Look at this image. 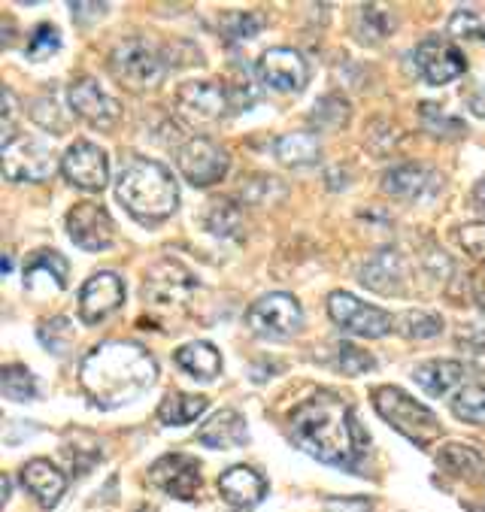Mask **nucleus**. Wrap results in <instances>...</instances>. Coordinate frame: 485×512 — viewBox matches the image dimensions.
<instances>
[{
    "label": "nucleus",
    "mask_w": 485,
    "mask_h": 512,
    "mask_svg": "<svg viewBox=\"0 0 485 512\" xmlns=\"http://www.w3.org/2000/svg\"><path fill=\"white\" fill-rule=\"evenodd\" d=\"M288 437L310 458L346 470H355L367 449V431L358 425L352 406L331 391H316L291 409Z\"/></svg>",
    "instance_id": "obj_1"
},
{
    "label": "nucleus",
    "mask_w": 485,
    "mask_h": 512,
    "mask_svg": "<svg viewBox=\"0 0 485 512\" xmlns=\"http://www.w3.org/2000/svg\"><path fill=\"white\" fill-rule=\"evenodd\" d=\"M158 379L155 358L137 343H104L85 355L79 382L94 406L116 409L137 400Z\"/></svg>",
    "instance_id": "obj_2"
},
{
    "label": "nucleus",
    "mask_w": 485,
    "mask_h": 512,
    "mask_svg": "<svg viewBox=\"0 0 485 512\" xmlns=\"http://www.w3.org/2000/svg\"><path fill=\"white\" fill-rule=\"evenodd\" d=\"M116 197L137 222L161 225L179 207V185L164 164L152 158H134L116 179Z\"/></svg>",
    "instance_id": "obj_3"
},
{
    "label": "nucleus",
    "mask_w": 485,
    "mask_h": 512,
    "mask_svg": "<svg viewBox=\"0 0 485 512\" xmlns=\"http://www.w3.org/2000/svg\"><path fill=\"white\" fill-rule=\"evenodd\" d=\"M373 406H376V413L388 425H392L398 434H404L407 440H413L416 446H428V443H434L443 434L440 419L431 413V409L425 403L413 400L398 385H379V388H373Z\"/></svg>",
    "instance_id": "obj_4"
},
{
    "label": "nucleus",
    "mask_w": 485,
    "mask_h": 512,
    "mask_svg": "<svg viewBox=\"0 0 485 512\" xmlns=\"http://www.w3.org/2000/svg\"><path fill=\"white\" fill-rule=\"evenodd\" d=\"M110 70L113 76L131 88V91H146L155 88L164 76V61L158 55V49L143 40V37H128L122 40L113 55H110Z\"/></svg>",
    "instance_id": "obj_5"
},
{
    "label": "nucleus",
    "mask_w": 485,
    "mask_h": 512,
    "mask_svg": "<svg viewBox=\"0 0 485 512\" xmlns=\"http://www.w3.org/2000/svg\"><path fill=\"white\" fill-rule=\"evenodd\" d=\"M0 161H4L7 179L13 182H46L58 167L55 152L40 137L28 134H16L0 143Z\"/></svg>",
    "instance_id": "obj_6"
},
{
    "label": "nucleus",
    "mask_w": 485,
    "mask_h": 512,
    "mask_svg": "<svg viewBox=\"0 0 485 512\" xmlns=\"http://www.w3.org/2000/svg\"><path fill=\"white\" fill-rule=\"evenodd\" d=\"M246 325L258 334V337H270V340H285L291 334H298L304 325V310L301 303L285 294V291H273L258 297L249 310H246Z\"/></svg>",
    "instance_id": "obj_7"
},
{
    "label": "nucleus",
    "mask_w": 485,
    "mask_h": 512,
    "mask_svg": "<svg viewBox=\"0 0 485 512\" xmlns=\"http://www.w3.org/2000/svg\"><path fill=\"white\" fill-rule=\"evenodd\" d=\"M328 313L340 331L355 334V337L379 340V337L395 331V316H388L385 310H379V306H373V303L358 300L349 291H334L328 297Z\"/></svg>",
    "instance_id": "obj_8"
},
{
    "label": "nucleus",
    "mask_w": 485,
    "mask_h": 512,
    "mask_svg": "<svg viewBox=\"0 0 485 512\" xmlns=\"http://www.w3.org/2000/svg\"><path fill=\"white\" fill-rule=\"evenodd\" d=\"M231 110V94L222 82L213 79H198V82H185L176 91V113L182 122L191 128H207L225 119Z\"/></svg>",
    "instance_id": "obj_9"
},
{
    "label": "nucleus",
    "mask_w": 485,
    "mask_h": 512,
    "mask_svg": "<svg viewBox=\"0 0 485 512\" xmlns=\"http://www.w3.org/2000/svg\"><path fill=\"white\" fill-rule=\"evenodd\" d=\"M228 152L207 140V137H191L188 143H182L176 149V167L179 173L198 188H207L213 182H219L228 173Z\"/></svg>",
    "instance_id": "obj_10"
},
{
    "label": "nucleus",
    "mask_w": 485,
    "mask_h": 512,
    "mask_svg": "<svg viewBox=\"0 0 485 512\" xmlns=\"http://www.w3.org/2000/svg\"><path fill=\"white\" fill-rule=\"evenodd\" d=\"M67 104L82 122H88L94 128H113L122 119L119 100L113 94H107L104 85L97 79H91V76H79L76 82H70Z\"/></svg>",
    "instance_id": "obj_11"
},
{
    "label": "nucleus",
    "mask_w": 485,
    "mask_h": 512,
    "mask_svg": "<svg viewBox=\"0 0 485 512\" xmlns=\"http://www.w3.org/2000/svg\"><path fill=\"white\" fill-rule=\"evenodd\" d=\"M67 237L85 252H104L116 240V225L101 203L82 200L67 213Z\"/></svg>",
    "instance_id": "obj_12"
},
{
    "label": "nucleus",
    "mask_w": 485,
    "mask_h": 512,
    "mask_svg": "<svg viewBox=\"0 0 485 512\" xmlns=\"http://www.w3.org/2000/svg\"><path fill=\"white\" fill-rule=\"evenodd\" d=\"M258 79L279 94H298L307 88L310 67L301 52L288 46H273L258 58Z\"/></svg>",
    "instance_id": "obj_13"
},
{
    "label": "nucleus",
    "mask_w": 485,
    "mask_h": 512,
    "mask_svg": "<svg viewBox=\"0 0 485 512\" xmlns=\"http://www.w3.org/2000/svg\"><path fill=\"white\" fill-rule=\"evenodd\" d=\"M61 170L70 185L82 191H104L110 182V161L101 146H94L91 140H76L61 158Z\"/></svg>",
    "instance_id": "obj_14"
},
{
    "label": "nucleus",
    "mask_w": 485,
    "mask_h": 512,
    "mask_svg": "<svg viewBox=\"0 0 485 512\" xmlns=\"http://www.w3.org/2000/svg\"><path fill=\"white\" fill-rule=\"evenodd\" d=\"M194 288H198V279L176 261H158L143 279V297L158 310H176L191 297Z\"/></svg>",
    "instance_id": "obj_15"
},
{
    "label": "nucleus",
    "mask_w": 485,
    "mask_h": 512,
    "mask_svg": "<svg viewBox=\"0 0 485 512\" xmlns=\"http://www.w3.org/2000/svg\"><path fill=\"white\" fill-rule=\"evenodd\" d=\"M125 300V279L113 270H101L85 279L79 291V316L85 325H97L113 316Z\"/></svg>",
    "instance_id": "obj_16"
},
{
    "label": "nucleus",
    "mask_w": 485,
    "mask_h": 512,
    "mask_svg": "<svg viewBox=\"0 0 485 512\" xmlns=\"http://www.w3.org/2000/svg\"><path fill=\"white\" fill-rule=\"evenodd\" d=\"M416 70L431 85H449V82H455L458 76L467 73V58L452 40L428 37L416 49Z\"/></svg>",
    "instance_id": "obj_17"
},
{
    "label": "nucleus",
    "mask_w": 485,
    "mask_h": 512,
    "mask_svg": "<svg viewBox=\"0 0 485 512\" xmlns=\"http://www.w3.org/2000/svg\"><path fill=\"white\" fill-rule=\"evenodd\" d=\"M149 482L176 500H194L201 491V464L188 455H164L149 467Z\"/></svg>",
    "instance_id": "obj_18"
},
{
    "label": "nucleus",
    "mask_w": 485,
    "mask_h": 512,
    "mask_svg": "<svg viewBox=\"0 0 485 512\" xmlns=\"http://www.w3.org/2000/svg\"><path fill=\"white\" fill-rule=\"evenodd\" d=\"M67 273H70L67 258L58 255L55 249H43L28 258L22 270V282H25V291L31 294H58L67 285Z\"/></svg>",
    "instance_id": "obj_19"
},
{
    "label": "nucleus",
    "mask_w": 485,
    "mask_h": 512,
    "mask_svg": "<svg viewBox=\"0 0 485 512\" xmlns=\"http://www.w3.org/2000/svg\"><path fill=\"white\" fill-rule=\"evenodd\" d=\"M219 494L231 506L249 509V506H258L267 497V479L258 470H252L246 464H237V467H228L219 476Z\"/></svg>",
    "instance_id": "obj_20"
},
{
    "label": "nucleus",
    "mask_w": 485,
    "mask_h": 512,
    "mask_svg": "<svg viewBox=\"0 0 485 512\" xmlns=\"http://www.w3.org/2000/svg\"><path fill=\"white\" fill-rule=\"evenodd\" d=\"M22 482H25V488L37 497V503H40L43 509H55L58 500H61L64 491H67L64 473H61L52 461H46V458L28 461V464L22 467Z\"/></svg>",
    "instance_id": "obj_21"
},
{
    "label": "nucleus",
    "mask_w": 485,
    "mask_h": 512,
    "mask_svg": "<svg viewBox=\"0 0 485 512\" xmlns=\"http://www.w3.org/2000/svg\"><path fill=\"white\" fill-rule=\"evenodd\" d=\"M404 279V258L395 249H382L361 267V285L379 294H401Z\"/></svg>",
    "instance_id": "obj_22"
},
{
    "label": "nucleus",
    "mask_w": 485,
    "mask_h": 512,
    "mask_svg": "<svg viewBox=\"0 0 485 512\" xmlns=\"http://www.w3.org/2000/svg\"><path fill=\"white\" fill-rule=\"evenodd\" d=\"M246 440H249V428L237 409H219L198 431V443L207 449H237Z\"/></svg>",
    "instance_id": "obj_23"
},
{
    "label": "nucleus",
    "mask_w": 485,
    "mask_h": 512,
    "mask_svg": "<svg viewBox=\"0 0 485 512\" xmlns=\"http://www.w3.org/2000/svg\"><path fill=\"white\" fill-rule=\"evenodd\" d=\"M416 385L431 394V397H443L452 388L464 385L470 379V370L461 361H425L413 370Z\"/></svg>",
    "instance_id": "obj_24"
},
{
    "label": "nucleus",
    "mask_w": 485,
    "mask_h": 512,
    "mask_svg": "<svg viewBox=\"0 0 485 512\" xmlns=\"http://www.w3.org/2000/svg\"><path fill=\"white\" fill-rule=\"evenodd\" d=\"M434 185V173L419 164H401L382 176V191L398 200H419Z\"/></svg>",
    "instance_id": "obj_25"
},
{
    "label": "nucleus",
    "mask_w": 485,
    "mask_h": 512,
    "mask_svg": "<svg viewBox=\"0 0 485 512\" xmlns=\"http://www.w3.org/2000/svg\"><path fill=\"white\" fill-rule=\"evenodd\" d=\"M210 400L204 394H185V391H176V394H167L158 406V419L161 425H170V428H182V425H191L198 422L204 413H207Z\"/></svg>",
    "instance_id": "obj_26"
},
{
    "label": "nucleus",
    "mask_w": 485,
    "mask_h": 512,
    "mask_svg": "<svg viewBox=\"0 0 485 512\" xmlns=\"http://www.w3.org/2000/svg\"><path fill=\"white\" fill-rule=\"evenodd\" d=\"M176 364L201 382H210L222 373V355L210 343H185L182 349H176Z\"/></svg>",
    "instance_id": "obj_27"
},
{
    "label": "nucleus",
    "mask_w": 485,
    "mask_h": 512,
    "mask_svg": "<svg viewBox=\"0 0 485 512\" xmlns=\"http://www.w3.org/2000/svg\"><path fill=\"white\" fill-rule=\"evenodd\" d=\"M276 158L282 164H291V167H304V164H313L319 161V152H322V143L316 137V131H295V134H282L273 146Z\"/></svg>",
    "instance_id": "obj_28"
},
{
    "label": "nucleus",
    "mask_w": 485,
    "mask_h": 512,
    "mask_svg": "<svg viewBox=\"0 0 485 512\" xmlns=\"http://www.w3.org/2000/svg\"><path fill=\"white\" fill-rule=\"evenodd\" d=\"M437 461L443 470H449L452 476H461V479H482L485 476V458L467 443H446L437 452Z\"/></svg>",
    "instance_id": "obj_29"
},
{
    "label": "nucleus",
    "mask_w": 485,
    "mask_h": 512,
    "mask_svg": "<svg viewBox=\"0 0 485 512\" xmlns=\"http://www.w3.org/2000/svg\"><path fill=\"white\" fill-rule=\"evenodd\" d=\"M352 31L361 43H379L382 37H392L395 31V19L385 7L367 4V7H355L352 16Z\"/></svg>",
    "instance_id": "obj_30"
},
{
    "label": "nucleus",
    "mask_w": 485,
    "mask_h": 512,
    "mask_svg": "<svg viewBox=\"0 0 485 512\" xmlns=\"http://www.w3.org/2000/svg\"><path fill=\"white\" fill-rule=\"evenodd\" d=\"M204 225L219 240H240L243 237V213L237 210V203H231V200H213V207L207 210Z\"/></svg>",
    "instance_id": "obj_31"
},
{
    "label": "nucleus",
    "mask_w": 485,
    "mask_h": 512,
    "mask_svg": "<svg viewBox=\"0 0 485 512\" xmlns=\"http://www.w3.org/2000/svg\"><path fill=\"white\" fill-rule=\"evenodd\" d=\"M310 122L316 131H337L349 122V100L343 94H325L316 110L310 113Z\"/></svg>",
    "instance_id": "obj_32"
},
{
    "label": "nucleus",
    "mask_w": 485,
    "mask_h": 512,
    "mask_svg": "<svg viewBox=\"0 0 485 512\" xmlns=\"http://www.w3.org/2000/svg\"><path fill=\"white\" fill-rule=\"evenodd\" d=\"M452 413L461 422L485 425V385H464L452 397Z\"/></svg>",
    "instance_id": "obj_33"
},
{
    "label": "nucleus",
    "mask_w": 485,
    "mask_h": 512,
    "mask_svg": "<svg viewBox=\"0 0 485 512\" xmlns=\"http://www.w3.org/2000/svg\"><path fill=\"white\" fill-rule=\"evenodd\" d=\"M395 331H401L407 340H431L443 331V319L422 310H407L395 316Z\"/></svg>",
    "instance_id": "obj_34"
},
{
    "label": "nucleus",
    "mask_w": 485,
    "mask_h": 512,
    "mask_svg": "<svg viewBox=\"0 0 485 512\" xmlns=\"http://www.w3.org/2000/svg\"><path fill=\"white\" fill-rule=\"evenodd\" d=\"M449 37L485 43V7H458L449 19Z\"/></svg>",
    "instance_id": "obj_35"
},
{
    "label": "nucleus",
    "mask_w": 485,
    "mask_h": 512,
    "mask_svg": "<svg viewBox=\"0 0 485 512\" xmlns=\"http://www.w3.org/2000/svg\"><path fill=\"white\" fill-rule=\"evenodd\" d=\"M0 388H4V397L10 400H37V379L28 367L22 364H10L4 367V373H0Z\"/></svg>",
    "instance_id": "obj_36"
},
{
    "label": "nucleus",
    "mask_w": 485,
    "mask_h": 512,
    "mask_svg": "<svg viewBox=\"0 0 485 512\" xmlns=\"http://www.w3.org/2000/svg\"><path fill=\"white\" fill-rule=\"evenodd\" d=\"M328 352H331L328 364L337 367V370L346 373V376H361V373H367V370L376 367V361H373L367 352H361V349H355V346H349V343H334Z\"/></svg>",
    "instance_id": "obj_37"
},
{
    "label": "nucleus",
    "mask_w": 485,
    "mask_h": 512,
    "mask_svg": "<svg viewBox=\"0 0 485 512\" xmlns=\"http://www.w3.org/2000/svg\"><path fill=\"white\" fill-rule=\"evenodd\" d=\"M422 125L437 137H461L464 122L452 113H446L443 104H422Z\"/></svg>",
    "instance_id": "obj_38"
},
{
    "label": "nucleus",
    "mask_w": 485,
    "mask_h": 512,
    "mask_svg": "<svg viewBox=\"0 0 485 512\" xmlns=\"http://www.w3.org/2000/svg\"><path fill=\"white\" fill-rule=\"evenodd\" d=\"M61 49V34L55 25H37L34 34L28 37V58L31 61H46Z\"/></svg>",
    "instance_id": "obj_39"
},
{
    "label": "nucleus",
    "mask_w": 485,
    "mask_h": 512,
    "mask_svg": "<svg viewBox=\"0 0 485 512\" xmlns=\"http://www.w3.org/2000/svg\"><path fill=\"white\" fill-rule=\"evenodd\" d=\"M40 340L55 352L61 355L67 349V343L73 340V325L67 319H52V322H43L40 325Z\"/></svg>",
    "instance_id": "obj_40"
},
{
    "label": "nucleus",
    "mask_w": 485,
    "mask_h": 512,
    "mask_svg": "<svg viewBox=\"0 0 485 512\" xmlns=\"http://www.w3.org/2000/svg\"><path fill=\"white\" fill-rule=\"evenodd\" d=\"M264 19L258 13H234L225 19V34L231 40H252L258 31H261Z\"/></svg>",
    "instance_id": "obj_41"
},
{
    "label": "nucleus",
    "mask_w": 485,
    "mask_h": 512,
    "mask_svg": "<svg viewBox=\"0 0 485 512\" xmlns=\"http://www.w3.org/2000/svg\"><path fill=\"white\" fill-rule=\"evenodd\" d=\"M458 243L470 258L485 261V225L482 222H470V225L458 228Z\"/></svg>",
    "instance_id": "obj_42"
},
{
    "label": "nucleus",
    "mask_w": 485,
    "mask_h": 512,
    "mask_svg": "<svg viewBox=\"0 0 485 512\" xmlns=\"http://www.w3.org/2000/svg\"><path fill=\"white\" fill-rule=\"evenodd\" d=\"M325 512H373V503L367 497H328Z\"/></svg>",
    "instance_id": "obj_43"
},
{
    "label": "nucleus",
    "mask_w": 485,
    "mask_h": 512,
    "mask_svg": "<svg viewBox=\"0 0 485 512\" xmlns=\"http://www.w3.org/2000/svg\"><path fill=\"white\" fill-rule=\"evenodd\" d=\"M107 10H110L107 4H70V16H73V22H79V25H88V22L104 19Z\"/></svg>",
    "instance_id": "obj_44"
},
{
    "label": "nucleus",
    "mask_w": 485,
    "mask_h": 512,
    "mask_svg": "<svg viewBox=\"0 0 485 512\" xmlns=\"http://www.w3.org/2000/svg\"><path fill=\"white\" fill-rule=\"evenodd\" d=\"M467 107H470V113H473V116L485 119V79H482V82H476V88L467 94Z\"/></svg>",
    "instance_id": "obj_45"
},
{
    "label": "nucleus",
    "mask_w": 485,
    "mask_h": 512,
    "mask_svg": "<svg viewBox=\"0 0 485 512\" xmlns=\"http://www.w3.org/2000/svg\"><path fill=\"white\" fill-rule=\"evenodd\" d=\"M470 288H473V297H476V303L485 310V264L473 273V279H470Z\"/></svg>",
    "instance_id": "obj_46"
},
{
    "label": "nucleus",
    "mask_w": 485,
    "mask_h": 512,
    "mask_svg": "<svg viewBox=\"0 0 485 512\" xmlns=\"http://www.w3.org/2000/svg\"><path fill=\"white\" fill-rule=\"evenodd\" d=\"M473 197H476V207H479V210H485V176L476 182V188H473Z\"/></svg>",
    "instance_id": "obj_47"
},
{
    "label": "nucleus",
    "mask_w": 485,
    "mask_h": 512,
    "mask_svg": "<svg viewBox=\"0 0 485 512\" xmlns=\"http://www.w3.org/2000/svg\"><path fill=\"white\" fill-rule=\"evenodd\" d=\"M234 512H246V509H234Z\"/></svg>",
    "instance_id": "obj_48"
}]
</instances>
